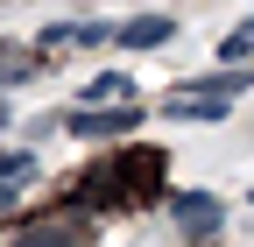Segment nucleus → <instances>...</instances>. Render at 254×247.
<instances>
[{"label":"nucleus","mask_w":254,"mask_h":247,"mask_svg":"<svg viewBox=\"0 0 254 247\" xmlns=\"http://www.w3.org/2000/svg\"><path fill=\"white\" fill-rule=\"evenodd\" d=\"M240 99V78H190V92H170V120H219Z\"/></svg>","instance_id":"obj_1"},{"label":"nucleus","mask_w":254,"mask_h":247,"mask_svg":"<svg viewBox=\"0 0 254 247\" xmlns=\"http://www.w3.org/2000/svg\"><path fill=\"white\" fill-rule=\"evenodd\" d=\"M170 212H177V226H184L190 240H212V233H219V219H226V205H219L212 191H177V198H170Z\"/></svg>","instance_id":"obj_2"},{"label":"nucleus","mask_w":254,"mask_h":247,"mask_svg":"<svg viewBox=\"0 0 254 247\" xmlns=\"http://www.w3.org/2000/svg\"><path fill=\"white\" fill-rule=\"evenodd\" d=\"M134 127H141V106L134 99H127V106H106V113H92V106L71 113V134H134Z\"/></svg>","instance_id":"obj_3"},{"label":"nucleus","mask_w":254,"mask_h":247,"mask_svg":"<svg viewBox=\"0 0 254 247\" xmlns=\"http://www.w3.org/2000/svg\"><path fill=\"white\" fill-rule=\"evenodd\" d=\"M113 36H120V50H163V43L177 36V21H170V14H134V21H120Z\"/></svg>","instance_id":"obj_4"},{"label":"nucleus","mask_w":254,"mask_h":247,"mask_svg":"<svg viewBox=\"0 0 254 247\" xmlns=\"http://www.w3.org/2000/svg\"><path fill=\"white\" fill-rule=\"evenodd\" d=\"M78 99H85V106H127V99H134V85H127L120 71H99L92 85H78Z\"/></svg>","instance_id":"obj_5"},{"label":"nucleus","mask_w":254,"mask_h":247,"mask_svg":"<svg viewBox=\"0 0 254 247\" xmlns=\"http://www.w3.org/2000/svg\"><path fill=\"white\" fill-rule=\"evenodd\" d=\"M106 36H113L106 21H71V28H50V43H57V50H85V43H106Z\"/></svg>","instance_id":"obj_6"},{"label":"nucleus","mask_w":254,"mask_h":247,"mask_svg":"<svg viewBox=\"0 0 254 247\" xmlns=\"http://www.w3.org/2000/svg\"><path fill=\"white\" fill-rule=\"evenodd\" d=\"M14 247H78V233H71V226H28Z\"/></svg>","instance_id":"obj_7"},{"label":"nucleus","mask_w":254,"mask_h":247,"mask_svg":"<svg viewBox=\"0 0 254 247\" xmlns=\"http://www.w3.org/2000/svg\"><path fill=\"white\" fill-rule=\"evenodd\" d=\"M28 177H36V156H0V191H14V184H28Z\"/></svg>","instance_id":"obj_8"},{"label":"nucleus","mask_w":254,"mask_h":247,"mask_svg":"<svg viewBox=\"0 0 254 247\" xmlns=\"http://www.w3.org/2000/svg\"><path fill=\"white\" fill-rule=\"evenodd\" d=\"M219 57H226V64H247V57H254V21H240L233 36L219 43Z\"/></svg>","instance_id":"obj_9"},{"label":"nucleus","mask_w":254,"mask_h":247,"mask_svg":"<svg viewBox=\"0 0 254 247\" xmlns=\"http://www.w3.org/2000/svg\"><path fill=\"white\" fill-rule=\"evenodd\" d=\"M28 71V50H14V43H0V85H7V78H21Z\"/></svg>","instance_id":"obj_10"},{"label":"nucleus","mask_w":254,"mask_h":247,"mask_svg":"<svg viewBox=\"0 0 254 247\" xmlns=\"http://www.w3.org/2000/svg\"><path fill=\"white\" fill-rule=\"evenodd\" d=\"M0 127H7V99H0Z\"/></svg>","instance_id":"obj_11"}]
</instances>
